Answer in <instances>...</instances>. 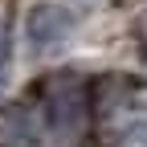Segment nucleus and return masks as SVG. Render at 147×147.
<instances>
[{"mask_svg":"<svg viewBox=\"0 0 147 147\" xmlns=\"http://www.w3.org/2000/svg\"><path fill=\"white\" fill-rule=\"evenodd\" d=\"M74 29V12L61 8V4H33L29 16H25V41L33 53H49L57 49Z\"/></svg>","mask_w":147,"mask_h":147,"instance_id":"1","label":"nucleus"},{"mask_svg":"<svg viewBox=\"0 0 147 147\" xmlns=\"http://www.w3.org/2000/svg\"><path fill=\"white\" fill-rule=\"evenodd\" d=\"M115 147H147V119H135L131 127H123Z\"/></svg>","mask_w":147,"mask_h":147,"instance_id":"2","label":"nucleus"},{"mask_svg":"<svg viewBox=\"0 0 147 147\" xmlns=\"http://www.w3.org/2000/svg\"><path fill=\"white\" fill-rule=\"evenodd\" d=\"M4 65H8V41L0 37V74H4Z\"/></svg>","mask_w":147,"mask_h":147,"instance_id":"3","label":"nucleus"}]
</instances>
